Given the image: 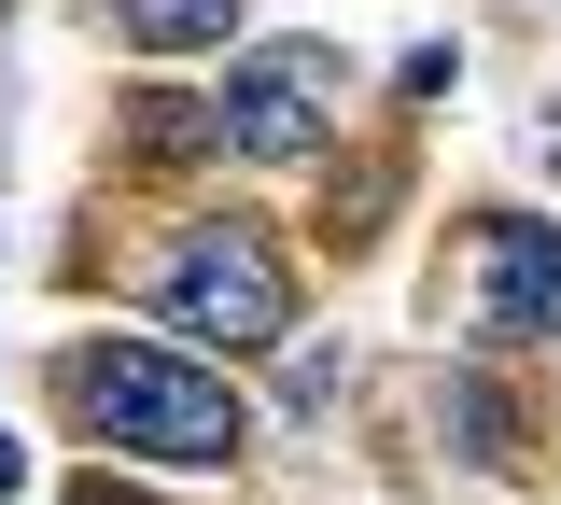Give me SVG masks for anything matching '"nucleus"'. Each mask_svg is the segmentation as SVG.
Here are the masks:
<instances>
[{
	"label": "nucleus",
	"instance_id": "obj_1",
	"mask_svg": "<svg viewBox=\"0 0 561 505\" xmlns=\"http://www.w3.org/2000/svg\"><path fill=\"white\" fill-rule=\"evenodd\" d=\"M70 393H84V422L113 435V449H140V463H183V478H210V463L239 449V393H225L210 365L154 352V337L84 352V365H70Z\"/></svg>",
	"mask_w": 561,
	"mask_h": 505
},
{
	"label": "nucleus",
	"instance_id": "obj_2",
	"mask_svg": "<svg viewBox=\"0 0 561 505\" xmlns=\"http://www.w3.org/2000/svg\"><path fill=\"white\" fill-rule=\"evenodd\" d=\"M154 309H169L183 337H225V352L295 337V282H280V253L253 239V225H183L169 267H154Z\"/></svg>",
	"mask_w": 561,
	"mask_h": 505
},
{
	"label": "nucleus",
	"instance_id": "obj_3",
	"mask_svg": "<svg viewBox=\"0 0 561 505\" xmlns=\"http://www.w3.org/2000/svg\"><path fill=\"white\" fill-rule=\"evenodd\" d=\"M323 113H337V43H267V57L225 71L210 141H239V154H309V141H323Z\"/></svg>",
	"mask_w": 561,
	"mask_h": 505
},
{
	"label": "nucleus",
	"instance_id": "obj_4",
	"mask_svg": "<svg viewBox=\"0 0 561 505\" xmlns=\"http://www.w3.org/2000/svg\"><path fill=\"white\" fill-rule=\"evenodd\" d=\"M478 295H491V337H561V225H519V211H491L478 225Z\"/></svg>",
	"mask_w": 561,
	"mask_h": 505
},
{
	"label": "nucleus",
	"instance_id": "obj_5",
	"mask_svg": "<svg viewBox=\"0 0 561 505\" xmlns=\"http://www.w3.org/2000/svg\"><path fill=\"white\" fill-rule=\"evenodd\" d=\"M113 28H127L140 57H210L225 28H239V0H99Z\"/></svg>",
	"mask_w": 561,
	"mask_h": 505
},
{
	"label": "nucleus",
	"instance_id": "obj_6",
	"mask_svg": "<svg viewBox=\"0 0 561 505\" xmlns=\"http://www.w3.org/2000/svg\"><path fill=\"white\" fill-rule=\"evenodd\" d=\"M449 435H463V449H478L491 478H505V463H519V408H505V393H491V379H449Z\"/></svg>",
	"mask_w": 561,
	"mask_h": 505
},
{
	"label": "nucleus",
	"instance_id": "obj_7",
	"mask_svg": "<svg viewBox=\"0 0 561 505\" xmlns=\"http://www.w3.org/2000/svg\"><path fill=\"white\" fill-rule=\"evenodd\" d=\"M210 141V113L197 99H169V84H154V99H140V154H197Z\"/></svg>",
	"mask_w": 561,
	"mask_h": 505
},
{
	"label": "nucleus",
	"instance_id": "obj_8",
	"mask_svg": "<svg viewBox=\"0 0 561 505\" xmlns=\"http://www.w3.org/2000/svg\"><path fill=\"white\" fill-rule=\"evenodd\" d=\"M70 505H154V492H127V478H113V463H99V478H84V492Z\"/></svg>",
	"mask_w": 561,
	"mask_h": 505
},
{
	"label": "nucleus",
	"instance_id": "obj_9",
	"mask_svg": "<svg viewBox=\"0 0 561 505\" xmlns=\"http://www.w3.org/2000/svg\"><path fill=\"white\" fill-rule=\"evenodd\" d=\"M14 478H28V449H14V435H0V505H14Z\"/></svg>",
	"mask_w": 561,
	"mask_h": 505
}]
</instances>
